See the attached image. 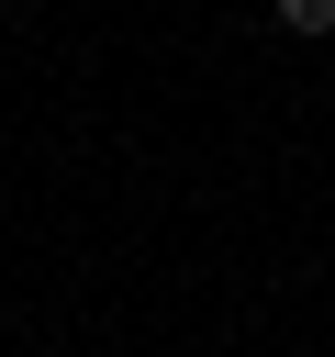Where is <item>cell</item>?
Segmentation results:
<instances>
[{
	"instance_id": "6da1fadb",
	"label": "cell",
	"mask_w": 335,
	"mask_h": 357,
	"mask_svg": "<svg viewBox=\"0 0 335 357\" xmlns=\"http://www.w3.org/2000/svg\"><path fill=\"white\" fill-rule=\"evenodd\" d=\"M279 11V33H335V0H268Z\"/></svg>"
}]
</instances>
